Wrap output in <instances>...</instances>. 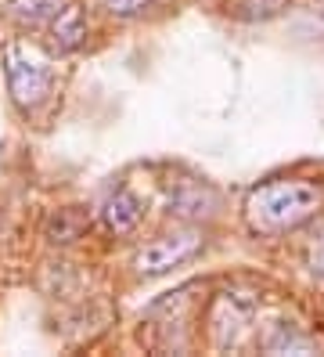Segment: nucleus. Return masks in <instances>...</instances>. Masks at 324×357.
<instances>
[{"instance_id":"1","label":"nucleus","mask_w":324,"mask_h":357,"mask_svg":"<svg viewBox=\"0 0 324 357\" xmlns=\"http://www.w3.org/2000/svg\"><path fill=\"white\" fill-rule=\"evenodd\" d=\"M324 192L310 181H267L245 195V217L256 231H292L317 217Z\"/></svg>"},{"instance_id":"2","label":"nucleus","mask_w":324,"mask_h":357,"mask_svg":"<svg viewBox=\"0 0 324 357\" xmlns=\"http://www.w3.org/2000/svg\"><path fill=\"white\" fill-rule=\"evenodd\" d=\"M8 98L22 116H33L54 87V54L29 36H11L0 51Z\"/></svg>"},{"instance_id":"3","label":"nucleus","mask_w":324,"mask_h":357,"mask_svg":"<svg viewBox=\"0 0 324 357\" xmlns=\"http://www.w3.org/2000/svg\"><path fill=\"white\" fill-rule=\"evenodd\" d=\"M259 296L252 289H227L209 303V340L216 350H234L252 332Z\"/></svg>"},{"instance_id":"4","label":"nucleus","mask_w":324,"mask_h":357,"mask_svg":"<svg viewBox=\"0 0 324 357\" xmlns=\"http://www.w3.org/2000/svg\"><path fill=\"white\" fill-rule=\"evenodd\" d=\"M206 245V235L199 227H173L166 235L151 238L148 245L137 249L134 257V271L141 278H159V275H169L173 267L187 264L191 257H199Z\"/></svg>"},{"instance_id":"5","label":"nucleus","mask_w":324,"mask_h":357,"mask_svg":"<svg viewBox=\"0 0 324 357\" xmlns=\"http://www.w3.org/2000/svg\"><path fill=\"white\" fill-rule=\"evenodd\" d=\"M43 33H47V47L54 54H76V51H83L86 40H91V15H86L83 0H65Z\"/></svg>"},{"instance_id":"6","label":"nucleus","mask_w":324,"mask_h":357,"mask_svg":"<svg viewBox=\"0 0 324 357\" xmlns=\"http://www.w3.org/2000/svg\"><path fill=\"white\" fill-rule=\"evenodd\" d=\"M141 220H144V202L130 192V188H116V192L101 202V224H105L108 235H116V238L134 235L141 227Z\"/></svg>"},{"instance_id":"7","label":"nucleus","mask_w":324,"mask_h":357,"mask_svg":"<svg viewBox=\"0 0 324 357\" xmlns=\"http://www.w3.org/2000/svg\"><path fill=\"white\" fill-rule=\"evenodd\" d=\"M321 343L295 321H270L259 335V350L263 354H314Z\"/></svg>"},{"instance_id":"8","label":"nucleus","mask_w":324,"mask_h":357,"mask_svg":"<svg viewBox=\"0 0 324 357\" xmlns=\"http://www.w3.org/2000/svg\"><path fill=\"white\" fill-rule=\"evenodd\" d=\"M61 4L65 0H8L4 15H8V22L15 29H22V33H43Z\"/></svg>"},{"instance_id":"9","label":"nucleus","mask_w":324,"mask_h":357,"mask_svg":"<svg viewBox=\"0 0 324 357\" xmlns=\"http://www.w3.org/2000/svg\"><path fill=\"white\" fill-rule=\"evenodd\" d=\"M227 11H234L238 18H249V22H256V18H270L277 15L281 8L288 4V0H227Z\"/></svg>"},{"instance_id":"10","label":"nucleus","mask_w":324,"mask_h":357,"mask_svg":"<svg viewBox=\"0 0 324 357\" xmlns=\"http://www.w3.org/2000/svg\"><path fill=\"white\" fill-rule=\"evenodd\" d=\"M98 4L108 11V15H116V18H137L144 15L155 0H98Z\"/></svg>"},{"instance_id":"11","label":"nucleus","mask_w":324,"mask_h":357,"mask_svg":"<svg viewBox=\"0 0 324 357\" xmlns=\"http://www.w3.org/2000/svg\"><path fill=\"white\" fill-rule=\"evenodd\" d=\"M307 267L314 271L317 278H324V235L310 245V253H307Z\"/></svg>"}]
</instances>
